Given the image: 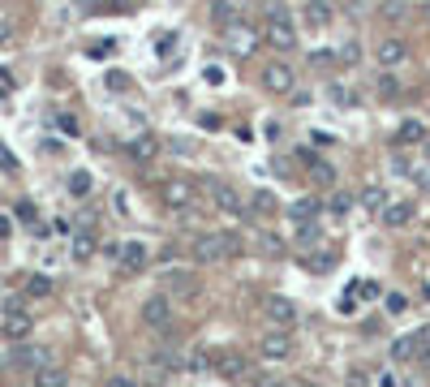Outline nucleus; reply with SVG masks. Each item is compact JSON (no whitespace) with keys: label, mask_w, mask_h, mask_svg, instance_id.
I'll return each mask as SVG.
<instances>
[{"label":"nucleus","mask_w":430,"mask_h":387,"mask_svg":"<svg viewBox=\"0 0 430 387\" xmlns=\"http://www.w3.org/2000/svg\"><path fill=\"white\" fill-rule=\"evenodd\" d=\"M211 370L220 374V379H228V383H241L250 374V357L241 349H220V353L211 357Z\"/></svg>","instance_id":"nucleus-1"},{"label":"nucleus","mask_w":430,"mask_h":387,"mask_svg":"<svg viewBox=\"0 0 430 387\" xmlns=\"http://www.w3.org/2000/svg\"><path fill=\"white\" fill-rule=\"evenodd\" d=\"M228 254H237V241L224 237V233H211V237H198L194 241V258L198 262H224Z\"/></svg>","instance_id":"nucleus-2"},{"label":"nucleus","mask_w":430,"mask_h":387,"mask_svg":"<svg viewBox=\"0 0 430 387\" xmlns=\"http://www.w3.org/2000/svg\"><path fill=\"white\" fill-rule=\"evenodd\" d=\"M142 323L155 327V331H168L173 327V297L168 293H151L142 301Z\"/></svg>","instance_id":"nucleus-3"},{"label":"nucleus","mask_w":430,"mask_h":387,"mask_svg":"<svg viewBox=\"0 0 430 387\" xmlns=\"http://www.w3.org/2000/svg\"><path fill=\"white\" fill-rule=\"evenodd\" d=\"M374 61H379L388 74H392V69H400V65H409V43H405V39H396V35L379 39V43H374Z\"/></svg>","instance_id":"nucleus-4"},{"label":"nucleus","mask_w":430,"mask_h":387,"mask_svg":"<svg viewBox=\"0 0 430 387\" xmlns=\"http://www.w3.org/2000/svg\"><path fill=\"white\" fill-rule=\"evenodd\" d=\"M159 198H164L173 211H190L194 207V185L185 177H168L164 185H159Z\"/></svg>","instance_id":"nucleus-5"},{"label":"nucleus","mask_w":430,"mask_h":387,"mask_svg":"<svg viewBox=\"0 0 430 387\" xmlns=\"http://www.w3.org/2000/svg\"><path fill=\"white\" fill-rule=\"evenodd\" d=\"M262 314H267V323H272L276 331H289V327L297 323V306H293L289 297H267V301H262Z\"/></svg>","instance_id":"nucleus-6"},{"label":"nucleus","mask_w":430,"mask_h":387,"mask_svg":"<svg viewBox=\"0 0 430 387\" xmlns=\"http://www.w3.org/2000/svg\"><path fill=\"white\" fill-rule=\"evenodd\" d=\"M9 366H18V370H47L52 366V353L47 349H39V345H18L13 353H9Z\"/></svg>","instance_id":"nucleus-7"},{"label":"nucleus","mask_w":430,"mask_h":387,"mask_svg":"<svg viewBox=\"0 0 430 387\" xmlns=\"http://www.w3.org/2000/svg\"><path fill=\"white\" fill-rule=\"evenodd\" d=\"M211 202H215V211H224V215H245V198L228 181H211Z\"/></svg>","instance_id":"nucleus-8"},{"label":"nucleus","mask_w":430,"mask_h":387,"mask_svg":"<svg viewBox=\"0 0 430 387\" xmlns=\"http://www.w3.org/2000/svg\"><path fill=\"white\" fill-rule=\"evenodd\" d=\"M267 43L280 47V52L297 47V26H293V13H289V18H267Z\"/></svg>","instance_id":"nucleus-9"},{"label":"nucleus","mask_w":430,"mask_h":387,"mask_svg":"<svg viewBox=\"0 0 430 387\" xmlns=\"http://www.w3.org/2000/svg\"><path fill=\"white\" fill-rule=\"evenodd\" d=\"M262 86H267V91H272V95H289V91L297 86V74H293L289 65H280V61H272V65H267V69H262Z\"/></svg>","instance_id":"nucleus-10"},{"label":"nucleus","mask_w":430,"mask_h":387,"mask_svg":"<svg viewBox=\"0 0 430 387\" xmlns=\"http://www.w3.org/2000/svg\"><path fill=\"white\" fill-rule=\"evenodd\" d=\"M146 258H151L146 241H117V262H121V271H142Z\"/></svg>","instance_id":"nucleus-11"},{"label":"nucleus","mask_w":430,"mask_h":387,"mask_svg":"<svg viewBox=\"0 0 430 387\" xmlns=\"http://www.w3.org/2000/svg\"><path fill=\"white\" fill-rule=\"evenodd\" d=\"M258 353H262L267 362H284V357L293 353L289 331H267V336H262V345H258Z\"/></svg>","instance_id":"nucleus-12"},{"label":"nucleus","mask_w":430,"mask_h":387,"mask_svg":"<svg viewBox=\"0 0 430 387\" xmlns=\"http://www.w3.org/2000/svg\"><path fill=\"white\" fill-rule=\"evenodd\" d=\"M254 43H258V35H254V26H228V52L233 57H250L254 52Z\"/></svg>","instance_id":"nucleus-13"},{"label":"nucleus","mask_w":430,"mask_h":387,"mask_svg":"<svg viewBox=\"0 0 430 387\" xmlns=\"http://www.w3.org/2000/svg\"><path fill=\"white\" fill-rule=\"evenodd\" d=\"M30 327H35V318H30L26 310H9L5 323H0V331H5L9 340H26V336H30Z\"/></svg>","instance_id":"nucleus-14"},{"label":"nucleus","mask_w":430,"mask_h":387,"mask_svg":"<svg viewBox=\"0 0 430 387\" xmlns=\"http://www.w3.org/2000/svg\"><path fill=\"white\" fill-rule=\"evenodd\" d=\"M413 215H417V207L400 198V202H392V207L383 211V224H388V229H405V224H413Z\"/></svg>","instance_id":"nucleus-15"},{"label":"nucleus","mask_w":430,"mask_h":387,"mask_svg":"<svg viewBox=\"0 0 430 387\" xmlns=\"http://www.w3.org/2000/svg\"><path fill=\"white\" fill-rule=\"evenodd\" d=\"M211 18L228 30V26H241V22H245V9H241V5H233V0H224V5H211Z\"/></svg>","instance_id":"nucleus-16"},{"label":"nucleus","mask_w":430,"mask_h":387,"mask_svg":"<svg viewBox=\"0 0 430 387\" xmlns=\"http://www.w3.org/2000/svg\"><path fill=\"white\" fill-rule=\"evenodd\" d=\"M357 202H361L366 211H379V215L392 207V198H388V190H383V185H366V190L357 194Z\"/></svg>","instance_id":"nucleus-17"},{"label":"nucleus","mask_w":430,"mask_h":387,"mask_svg":"<svg viewBox=\"0 0 430 387\" xmlns=\"http://www.w3.org/2000/svg\"><path fill=\"white\" fill-rule=\"evenodd\" d=\"M318 211H322V207H318L314 198H301V202H293V207H289V219L301 229V224H314V215H318Z\"/></svg>","instance_id":"nucleus-18"},{"label":"nucleus","mask_w":430,"mask_h":387,"mask_svg":"<svg viewBox=\"0 0 430 387\" xmlns=\"http://www.w3.org/2000/svg\"><path fill=\"white\" fill-rule=\"evenodd\" d=\"M396 142H400V146H417V142H426V129H422V121H405V125L396 129Z\"/></svg>","instance_id":"nucleus-19"},{"label":"nucleus","mask_w":430,"mask_h":387,"mask_svg":"<svg viewBox=\"0 0 430 387\" xmlns=\"http://www.w3.org/2000/svg\"><path fill=\"white\" fill-rule=\"evenodd\" d=\"M417 345H422V336H400V340H392V357L409 362V357H417Z\"/></svg>","instance_id":"nucleus-20"},{"label":"nucleus","mask_w":430,"mask_h":387,"mask_svg":"<svg viewBox=\"0 0 430 387\" xmlns=\"http://www.w3.org/2000/svg\"><path fill=\"white\" fill-rule=\"evenodd\" d=\"M250 207H254V215H276V194L254 190V194H250Z\"/></svg>","instance_id":"nucleus-21"},{"label":"nucleus","mask_w":430,"mask_h":387,"mask_svg":"<svg viewBox=\"0 0 430 387\" xmlns=\"http://www.w3.org/2000/svg\"><path fill=\"white\" fill-rule=\"evenodd\" d=\"M301 18H306L310 26H327V22H332V9H327V5H301Z\"/></svg>","instance_id":"nucleus-22"},{"label":"nucleus","mask_w":430,"mask_h":387,"mask_svg":"<svg viewBox=\"0 0 430 387\" xmlns=\"http://www.w3.org/2000/svg\"><path fill=\"white\" fill-rule=\"evenodd\" d=\"M69 379H65V370H57V366H47V370H39L35 374V387H65Z\"/></svg>","instance_id":"nucleus-23"},{"label":"nucleus","mask_w":430,"mask_h":387,"mask_svg":"<svg viewBox=\"0 0 430 387\" xmlns=\"http://www.w3.org/2000/svg\"><path fill=\"white\" fill-rule=\"evenodd\" d=\"M69 194H74V198H86V194H91V173H86V168L69 173Z\"/></svg>","instance_id":"nucleus-24"},{"label":"nucleus","mask_w":430,"mask_h":387,"mask_svg":"<svg viewBox=\"0 0 430 387\" xmlns=\"http://www.w3.org/2000/svg\"><path fill=\"white\" fill-rule=\"evenodd\" d=\"M129 151H134V159H151V155H155V138H151V134H142V138H134V146H129Z\"/></svg>","instance_id":"nucleus-25"},{"label":"nucleus","mask_w":430,"mask_h":387,"mask_svg":"<svg viewBox=\"0 0 430 387\" xmlns=\"http://www.w3.org/2000/svg\"><path fill=\"white\" fill-rule=\"evenodd\" d=\"M310 177H314L318 185H332V181H336V173H332V163H318V159L310 163Z\"/></svg>","instance_id":"nucleus-26"},{"label":"nucleus","mask_w":430,"mask_h":387,"mask_svg":"<svg viewBox=\"0 0 430 387\" xmlns=\"http://www.w3.org/2000/svg\"><path fill=\"white\" fill-rule=\"evenodd\" d=\"M26 293L47 297V293H52V280H47V275H30V280H26Z\"/></svg>","instance_id":"nucleus-27"},{"label":"nucleus","mask_w":430,"mask_h":387,"mask_svg":"<svg viewBox=\"0 0 430 387\" xmlns=\"http://www.w3.org/2000/svg\"><path fill=\"white\" fill-rule=\"evenodd\" d=\"M370 379H374V387H400V374H396V370H388V366H383V370H374Z\"/></svg>","instance_id":"nucleus-28"},{"label":"nucleus","mask_w":430,"mask_h":387,"mask_svg":"<svg viewBox=\"0 0 430 387\" xmlns=\"http://www.w3.org/2000/svg\"><path fill=\"white\" fill-rule=\"evenodd\" d=\"M332 211H336V215H349V211H353V194H344V190L332 194Z\"/></svg>","instance_id":"nucleus-29"},{"label":"nucleus","mask_w":430,"mask_h":387,"mask_svg":"<svg viewBox=\"0 0 430 387\" xmlns=\"http://www.w3.org/2000/svg\"><path fill=\"white\" fill-rule=\"evenodd\" d=\"M185 366H190V370H207V366H211V357H207L202 349H194V353L185 357Z\"/></svg>","instance_id":"nucleus-30"},{"label":"nucleus","mask_w":430,"mask_h":387,"mask_svg":"<svg viewBox=\"0 0 430 387\" xmlns=\"http://www.w3.org/2000/svg\"><path fill=\"white\" fill-rule=\"evenodd\" d=\"M258 387H306V379H267Z\"/></svg>","instance_id":"nucleus-31"},{"label":"nucleus","mask_w":430,"mask_h":387,"mask_svg":"<svg viewBox=\"0 0 430 387\" xmlns=\"http://www.w3.org/2000/svg\"><path fill=\"white\" fill-rule=\"evenodd\" d=\"M357 57H361L357 43H344V47H340V61H353V65H357Z\"/></svg>","instance_id":"nucleus-32"},{"label":"nucleus","mask_w":430,"mask_h":387,"mask_svg":"<svg viewBox=\"0 0 430 387\" xmlns=\"http://www.w3.org/2000/svg\"><path fill=\"white\" fill-rule=\"evenodd\" d=\"M0 168H5V173H18V159H13L5 146H0Z\"/></svg>","instance_id":"nucleus-33"},{"label":"nucleus","mask_w":430,"mask_h":387,"mask_svg":"<svg viewBox=\"0 0 430 387\" xmlns=\"http://www.w3.org/2000/svg\"><path fill=\"white\" fill-rule=\"evenodd\" d=\"M297 237H301V241H318V224H301Z\"/></svg>","instance_id":"nucleus-34"},{"label":"nucleus","mask_w":430,"mask_h":387,"mask_svg":"<svg viewBox=\"0 0 430 387\" xmlns=\"http://www.w3.org/2000/svg\"><path fill=\"white\" fill-rule=\"evenodd\" d=\"M74 254H78V258H86V254H91V237H86V233L74 241Z\"/></svg>","instance_id":"nucleus-35"},{"label":"nucleus","mask_w":430,"mask_h":387,"mask_svg":"<svg viewBox=\"0 0 430 387\" xmlns=\"http://www.w3.org/2000/svg\"><path fill=\"white\" fill-rule=\"evenodd\" d=\"M207 82L220 86V82H224V69H220V65H207Z\"/></svg>","instance_id":"nucleus-36"},{"label":"nucleus","mask_w":430,"mask_h":387,"mask_svg":"<svg viewBox=\"0 0 430 387\" xmlns=\"http://www.w3.org/2000/svg\"><path fill=\"white\" fill-rule=\"evenodd\" d=\"M108 387H138L134 379H125V374H117V379H108Z\"/></svg>","instance_id":"nucleus-37"},{"label":"nucleus","mask_w":430,"mask_h":387,"mask_svg":"<svg viewBox=\"0 0 430 387\" xmlns=\"http://www.w3.org/2000/svg\"><path fill=\"white\" fill-rule=\"evenodd\" d=\"M379 91H383V95H392V91H396V78H388V74H383V78H379Z\"/></svg>","instance_id":"nucleus-38"},{"label":"nucleus","mask_w":430,"mask_h":387,"mask_svg":"<svg viewBox=\"0 0 430 387\" xmlns=\"http://www.w3.org/2000/svg\"><path fill=\"white\" fill-rule=\"evenodd\" d=\"M332 99H336V103H353V99H349V91H344V86H332Z\"/></svg>","instance_id":"nucleus-39"},{"label":"nucleus","mask_w":430,"mask_h":387,"mask_svg":"<svg viewBox=\"0 0 430 387\" xmlns=\"http://www.w3.org/2000/svg\"><path fill=\"white\" fill-rule=\"evenodd\" d=\"M18 219H35V207L30 202H18Z\"/></svg>","instance_id":"nucleus-40"},{"label":"nucleus","mask_w":430,"mask_h":387,"mask_svg":"<svg viewBox=\"0 0 430 387\" xmlns=\"http://www.w3.org/2000/svg\"><path fill=\"white\" fill-rule=\"evenodd\" d=\"M388 310H396V314H400V310H405V297H400V293H392V297H388Z\"/></svg>","instance_id":"nucleus-41"},{"label":"nucleus","mask_w":430,"mask_h":387,"mask_svg":"<svg viewBox=\"0 0 430 387\" xmlns=\"http://www.w3.org/2000/svg\"><path fill=\"white\" fill-rule=\"evenodd\" d=\"M9 35H13V30H9V22L0 18V43H9Z\"/></svg>","instance_id":"nucleus-42"},{"label":"nucleus","mask_w":430,"mask_h":387,"mask_svg":"<svg viewBox=\"0 0 430 387\" xmlns=\"http://www.w3.org/2000/svg\"><path fill=\"white\" fill-rule=\"evenodd\" d=\"M0 237H9V219H0Z\"/></svg>","instance_id":"nucleus-43"},{"label":"nucleus","mask_w":430,"mask_h":387,"mask_svg":"<svg viewBox=\"0 0 430 387\" xmlns=\"http://www.w3.org/2000/svg\"><path fill=\"white\" fill-rule=\"evenodd\" d=\"M422 13H426V22H430V5H426V9H422Z\"/></svg>","instance_id":"nucleus-44"},{"label":"nucleus","mask_w":430,"mask_h":387,"mask_svg":"<svg viewBox=\"0 0 430 387\" xmlns=\"http://www.w3.org/2000/svg\"><path fill=\"white\" fill-rule=\"evenodd\" d=\"M426 331H430V327H426Z\"/></svg>","instance_id":"nucleus-45"}]
</instances>
